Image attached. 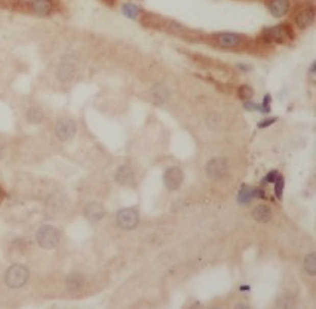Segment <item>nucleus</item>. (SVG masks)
<instances>
[{"instance_id": "f257e3e1", "label": "nucleus", "mask_w": 316, "mask_h": 309, "mask_svg": "<svg viewBox=\"0 0 316 309\" xmlns=\"http://www.w3.org/2000/svg\"><path fill=\"white\" fill-rule=\"evenodd\" d=\"M36 240L42 248H55L60 244L61 234L52 225H43L36 234Z\"/></svg>"}, {"instance_id": "f03ea898", "label": "nucleus", "mask_w": 316, "mask_h": 309, "mask_svg": "<svg viewBox=\"0 0 316 309\" xmlns=\"http://www.w3.org/2000/svg\"><path fill=\"white\" fill-rule=\"evenodd\" d=\"M29 269L24 265H12L11 268H8L5 274V281L9 287L19 289L29 281Z\"/></svg>"}, {"instance_id": "7ed1b4c3", "label": "nucleus", "mask_w": 316, "mask_h": 309, "mask_svg": "<svg viewBox=\"0 0 316 309\" xmlns=\"http://www.w3.org/2000/svg\"><path fill=\"white\" fill-rule=\"evenodd\" d=\"M54 132H55V136L61 142H68V141L75 138V135L78 132V126H76V122L73 119L61 117V119L57 120Z\"/></svg>"}, {"instance_id": "20e7f679", "label": "nucleus", "mask_w": 316, "mask_h": 309, "mask_svg": "<svg viewBox=\"0 0 316 309\" xmlns=\"http://www.w3.org/2000/svg\"><path fill=\"white\" fill-rule=\"evenodd\" d=\"M229 170V163L224 157H215L212 160H209L205 166L206 176L212 181H218L226 176Z\"/></svg>"}, {"instance_id": "39448f33", "label": "nucleus", "mask_w": 316, "mask_h": 309, "mask_svg": "<svg viewBox=\"0 0 316 309\" xmlns=\"http://www.w3.org/2000/svg\"><path fill=\"white\" fill-rule=\"evenodd\" d=\"M78 76V64L75 58H64L57 68V77L61 83H71Z\"/></svg>"}, {"instance_id": "423d86ee", "label": "nucleus", "mask_w": 316, "mask_h": 309, "mask_svg": "<svg viewBox=\"0 0 316 309\" xmlns=\"http://www.w3.org/2000/svg\"><path fill=\"white\" fill-rule=\"evenodd\" d=\"M171 95H173L171 89L165 83H155L150 88V101L158 107L166 105L171 99Z\"/></svg>"}, {"instance_id": "0eeeda50", "label": "nucleus", "mask_w": 316, "mask_h": 309, "mask_svg": "<svg viewBox=\"0 0 316 309\" xmlns=\"http://www.w3.org/2000/svg\"><path fill=\"white\" fill-rule=\"evenodd\" d=\"M293 36H294V33L289 29V25H286V24H281V25L272 27V29L266 30V33H264V37H266L269 42H278V43H282L285 40L291 39Z\"/></svg>"}, {"instance_id": "6e6552de", "label": "nucleus", "mask_w": 316, "mask_h": 309, "mask_svg": "<svg viewBox=\"0 0 316 309\" xmlns=\"http://www.w3.org/2000/svg\"><path fill=\"white\" fill-rule=\"evenodd\" d=\"M117 225L124 230H134L138 225V213L134 209H122L117 213Z\"/></svg>"}, {"instance_id": "1a4fd4ad", "label": "nucleus", "mask_w": 316, "mask_h": 309, "mask_svg": "<svg viewBox=\"0 0 316 309\" xmlns=\"http://www.w3.org/2000/svg\"><path fill=\"white\" fill-rule=\"evenodd\" d=\"M215 42L218 46L233 49V47H239L244 43V37L237 33H218V34H215Z\"/></svg>"}, {"instance_id": "9d476101", "label": "nucleus", "mask_w": 316, "mask_h": 309, "mask_svg": "<svg viewBox=\"0 0 316 309\" xmlns=\"http://www.w3.org/2000/svg\"><path fill=\"white\" fill-rule=\"evenodd\" d=\"M183 178H184V175H183L181 169L174 166V167H169V169L165 172V175H163V182H165V186H166L168 189L175 191V189H178V188L181 186V184H183Z\"/></svg>"}, {"instance_id": "9b49d317", "label": "nucleus", "mask_w": 316, "mask_h": 309, "mask_svg": "<svg viewBox=\"0 0 316 309\" xmlns=\"http://www.w3.org/2000/svg\"><path fill=\"white\" fill-rule=\"evenodd\" d=\"M315 21V9L312 6H306V8H301L300 11L296 14L294 18V22L296 25L301 29V30H306L309 29Z\"/></svg>"}, {"instance_id": "f8f14e48", "label": "nucleus", "mask_w": 316, "mask_h": 309, "mask_svg": "<svg viewBox=\"0 0 316 309\" xmlns=\"http://www.w3.org/2000/svg\"><path fill=\"white\" fill-rule=\"evenodd\" d=\"M83 215H85V217H86L89 222L96 223V222H100L103 217L106 216V209H104L103 204H100V203H96V201H91V203H88V204L85 206Z\"/></svg>"}, {"instance_id": "ddd939ff", "label": "nucleus", "mask_w": 316, "mask_h": 309, "mask_svg": "<svg viewBox=\"0 0 316 309\" xmlns=\"http://www.w3.org/2000/svg\"><path fill=\"white\" fill-rule=\"evenodd\" d=\"M114 178H116V182H117V184H120V185L124 186H132L135 184V173H134L132 167L128 166V164L120 166V167L117 169V172H116V176H114Z\"/></svg>"}, {"instance_id": "4468645a", "label": "nucleus", "mask_w": 316, "mask_h": 309, "mask_svg": "<svg viewBox=\"0 0 316 309\" xmlns=\"http://www.w3.org/2000/svg\"><path fill=\"white\" fill-rule=\"evenodd\" d=\"M268 8H269L270 14L275 18H281V16H285L289 12L291 2L289 0H269Z\"/></svg>"}, {"instance_id": "2eb2a0df", "label": "nucleus", "mask_w": 316, "mask_h": 309, "mask_svg": "<svg viewBox=\"0 0 316 309\" xmlns=\"http://www.w3.org/2000/svg\"><path fill=\"white\" fill-rule=\"evenodd\" d=\"M29 5H30L33 14L39 16L51 15V12L54 11V2L52 0H30Z\"/></svg>"}, {"instance_id": "dca6fc26", "label": "nucleus", "mask_w": 316, "mask_h": 309, "mask_svg": "<svg viewBox=\"0 0 316 309\" xmlns=\"http://www.w3.org/2000/svg\"><path fill=\"white\" fill-rule=\"evenodd\" d=\"M65 284H67V289H68L70 293L76 294L82 292V289H83V286H85V279H83V277H82L80 274L73 272V274H70V275L67 277Z\"/></svg>"}, {"instance_id": "f3484780", "label": "nucleus", "mask_w": 316, "mask_h": 309, "mask_svg": "<svg viewBox=\"0 0 316 309\" xmlns=\"http://www.w3.org/2000/svg\"><path fill=\"white\" fill-rule=\"evenodd\" d=\"M253 217L254 220H257L258 223H268L270 219H272V210H270L268 206L260 204V206L254 207Z\"/></svg>"}, {"instance_id": "a211bd4d", "label": "nucleus", "mask_w": 316, "mask_h": 309, "mask_svg": "<svg viewBox=\"0 0 316 309\" xmlns=\"http://www.w3.org/2000/svg\"><path fill=\"white\" fill-rule=\"evenodd\" d=\"M43 119H45V114H43V111L39 107H32V108L27 109V113H26V120L29 123L39 124L43 122Z\"/></svg>"}, {"instance_id": "6ab92c4d", "label": "nucleus", "mask_w": 316, "mask_h": 309, "mask_svg": "<svg viewBox=\"0 0 316 309\" xmlns=\"http://www.w3.org/2000/svg\"><path fill=\"white\" fill-rule=\"evenodd\" d=\"M205 122L206 126H208L211 130H220L223 127V117L218 113H211V114H208Z\"/></svg>"}, {"instance_id": "aec40b11", "label": "nucleus", "mask_w": 316, "mask_h": 309, "mask_svg": "<svg viewBox=\"0 0 316 309\" xmlns=\"http://www.w3.org/2000/svg\"><path fill=\"white\" fill-rule=\"evenodd\" d=\"M303 269L307 275H316V255L310 253L304 258L303 262Z\"/></svg>"}, {"instance_id": "412c9836", "label": "nucleus", "mask_w": 316, "mask_h": 309, "mask_svg": "<svg viewBox=\"0 0 316 309\" xmlns=\"http://www.w3.org/2000/svg\"><path fill=\"white\" fill-rule=\"evenodd\" d=\"M255 194H257V192H254L253 188H250V186H242L240 194H239V201H240V203H248Z\"/></svg>"}, {"instance_id": "4be33fe9", "label": "nucleus", "mask_w": 316, "mask_h": 309, "mask_svg": "<svg viewBox=\"0 0 316 309\" xmlns=\"http://www.w3.org/2000/svg\"><path fill=\"white\" fill-rule=\"evenodd\" d=\"M294 305V300L293 297H289L288 294H281L278 299H276V306L278 308H291Z\"/></svg>"}, {"instance_id": "5701e85b", "label": "nucleus", "mask_w": 316, "mask_h": 309, "mask_svg": "<svg viewBox=\"0 0 316 309\" xmlns=\"http://www.w3.org/2000/svg\"><path fill=\"white\" fill-rule=\"evenodd\" d=\"M237 95H239V98L240 99H245V101H248V99H251L254 96V91L251 86H248V85H244V86H240L239 89H237Z\"/></svg>"}, {"instance_id": "b1692460", "label": "nucleus", "mask_w": 316, "mask_h": 309, "mask_svg": "<svg viewBox=\"0 0 316 309\" xmlns=\"http://www.w3.org/2000/svg\"><path fill=\"white\" fill-rule=\"evenodd\" d=\"M124 14L129 18H137L140 14V9L135 5H125L124 6Z\"/></svg>"}, {"instance_id": "393cba45", "label": "nucleus", "mask_w": 316, "mask_h": 309, "mask_svg": "<svg viewBox=\"0 0 316 309\" xmlns=\"http://www.w3.org/2000/svg\"><path fill=\"white\" fill-rule=\"evenodd\" d=\"M275 191H276V195H278V199H281L282 197V186H284V181H282V176H278L276 178V181H275Z\"/></svg>"}, {"instance_id": "a878e982", "label": "nucleus", "mask_w": 316, "mask_h": 309, "mask_svg": "<svg viewBox=\"0 0 316 309\" xmlns=\"http://www.w3.org/2000/svg\"><path fill=\"white\" fill-rule=\"evenodd\" d=\"M103 3H106V5H109V6H113L114 3H116V0H101Z\"/></svg>"}, {"instance_id": "bb28decb", "label": "nucleus", "mask_w": 316, "mask_h": 309, "mask_svg": "<svg viewBox=\"0 0 316 309\" xmlns=\"http://www.w3.org/2000/svg\"><path fill=\"white\" fill-rule=\"evenodd\" d=\"M3 157V148H2V145H0V158Z\"/></svg>"}]
</instances>
